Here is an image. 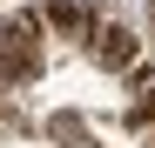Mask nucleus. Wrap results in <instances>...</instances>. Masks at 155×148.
I'll list each match as a JSON object with an SVG mask.
<instances>
[{"instance_id": "obj_4", "label": "nucleus", "mask_w": 155, "mask_h": 148, "mask_svg": "<svg viewBox=\"0 0 155 148\" xmlns=\"http://www.w3.org/2000/svg\"><path fill=\"white\" fill-rule=\"evenodd\" d=\"M148 148H155V141H148Z\"/></svg>"}, {"instance_id": "obj_3", "label": "nucleus", "mask_w": 155, "mask_h": 148, "mask_svg": "<svg viewBox=\"0 0 155 148\" xmlns=\"http://www.w3.org/2000/svg\"><path fill=\"white\" fill-rule=\"evenodd\" d=\"M41 27H54V34H88L94 14L81 7V0H47V7H41Z\"/></svg>"}, {"instance_id": "obj_2", "label": "nucleus", "mask_w": 155, "mask_h": 148, "mask_svg": "<svg viewBox=\"0 0 155 148\" xmlns=\"http://www.w3.org/2000/svg\"><path fill=\"white\" fill-rule=\"evenodd\" d=\"M88 40H94V61L108 67V74H121V67H135V54H142V40H135V27H121V20H94V27H88Z\"/></svg>"}, {"instance_id": "obj_1", "label": "nucleus", "mask_w": 155, "mask_h": 148, "mask_svg": "<svg viewBox=\"0 0 155 148\" xmlns=\"http://www.w3.org/2000/svg\"><path fill=\"white\" fill-rule=\"evenodd\" d=\"M41 74V14H7L0 20V81L27 88Z\"/></svg>"}]
</instances>
